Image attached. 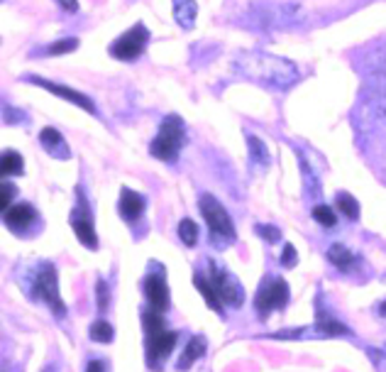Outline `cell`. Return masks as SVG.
Segmentation results:
<instances>
[{
    "label": "cell",
    "instance_id": "836d02e7",
    "mask_svg": "<svg viewBox=\"0 0 386 372\" xmlns=\"http://www.w3.org/2000/svg\"><path fill=\"white\" fill-rule=\"evenodd\" d=\"M379 311H382V316H386V301H384L382 306H379Z\"/></svg>",
    "mask_w": 386,
    "mask_h": 372
},
{
    "label": "cell",
    "instance_id": "4316f807",
    "mask_svg": "<svg viewBox=\"0 0 386 372\" xmlns=\"http://www.w3.org/2000/svg\"><path fill=\"white\" fill-rule=\"evenodd\" d=\"M313 218L320 223V226H325V228H332L335 226V213L330 211V206H315L313 208Z\"/></svg>",
    "mask_w": 386,
    "mask_h": 372
},
{
    "label": "cell",
    "instance_id": "5bb4252c",
    "mask_svg": "<svg viewBox=\"0 0 386 372\" xmlns=\"http://www.w3.org/2000/svg\"><path fill=\"white\" fill-rule=\"evenodd\" d=\"M34 218H37V213H34V208L30 203H15V206H10V208L5 211V223H8L13 231L27 228Z\"/></svg>",
    "mask_w": 386,
    "mask_h": 372
},
{
    "label": "cell",
    "instance_id": "7402d4cb",
    "mask_svg": "<svg viewBox=\"0 0 386 372\" xmlns=\"http://www.w3.org/2000/svg\"><path fill=\"white\" fill-rule=\"evenodd\" d=\"M178 238L183 240V245L193 248V245L198 243V226H195L191 218H183L178 223Z\"/></svg>",
    "mask_w": 386,
    "mask_h": 372
},
{
    "label": "cell",
    "instance_id": "d6a6232c",
    "mask_svg": "<svg viewBox=\"0 0 386 372\" xmlns=\"http://www.w3.org/2000/svg\"><path fill=\"white\" fill-rule=\"evenodd\" d=\"M59 3H61V8L68 10V13H76V8H78L76 0H59Z\"/></svg>",
    "mask_w": 386,
    "mask_h": 372
},
{
    "label": "cell",
    "instance_id": "6da1fadb",
    "mask_svg": "<svg viewBox=\"0 0 386 372\" xmlns=\"http://www.w3.org/2000/svg\"><path fill=\"white\" fill-rule=\"evenodd\" d=\"M235 64L247 79L267 86V89H289L298 81L296 64L281 56L267 54V51H242Z\"/></svg>",
    "mask_w": 386,
    "mask_h": 372
},
{
    "label": "cell",
    "instance_id": "9a60e30c",
    "mask_svg": "<svg viewBox=\"0 0 386 372\" xmlns=\"http://www.w3.org/2000/svg\"><path fill=\"white\" fill-rule=\"evenodd\" d=\"M195 13H198V5L193 0H174V17L183 30H193Z\"/></svg>",
    "mask_w": 386,
    "mask_h": 372
},
{
    "label": "cell",
    "instance_id": "9c48e42d",
    "mask_svg": "<svg viewBox=\"0 0 386 372\" xmlns=\"http://www.w3.org/2000/svg\"><path fill=\"white\" fill-rule=\"evenodd\" d=\"M71 226H73V233H76V238L81 240V245H86L88 250H96L98 248L96 228H93V221H91L88 208H76V211H73Z\"/></svg>",
    "mask_w": 386,
    "mask_h": 372
},
{
    "label": "cell",
    "instance_id": "8fae6325",
    "mask_svg": "<svg viewBox=\"0 0 386 372\" xmlns=\"http://www.w3.org/2000/svg\"><path fill=\"white\" fill-rule=\"evenodd\" d=\"M176 346V333L174 331H161V333H154V336H147V358L149 363H154L161 358H166Z\"/></svg>",
    "mask_w": 386,
    "mask_h": 372
},
{
    "label": "cell",
    "instance_id": "83f0119b",
    "mask_svg": "<svg viewBox=\"0 0 386 372\" xmlns=\"http://www.w3.org/2000/svg\"><path fill=\"white\" fill-rule=\"evenodd\" d=\"M13 193H15L13 184H3V193H0V208H3V211H8V208H10V201H13Z\"/></svg>",
    "mask_w": 386,
    "mask_h": 372
},
{
    "label": "cell",
    "instance_id": "1f68e13d",
    "mask_svg": "<svg viewBox=\"0 0 386 372\" xmlns=\"http://www.w3.org/2000/svg\"><path fill=\"white\" fill-rule=\"evenodd\" d=\"M86 372H106V365H103L101 360H91L88 368H86Z\"/></svg>",
    "mask_w": 386,
    "mask_h": 372
},
{
    "label": "cell",
    "instance_id": "d4e9b609",
    "mask_svg": "<svg viewBox=\"0 0 386 372\" xmlns=\"http://www.w3.org/2000/svg\"><path fill=\"white\" fill-rule=\"evenodd\" d=\"M145 331L147 336H154V333H161L164 331V318H161V311H145Z\"/></svg>",
    "mask_w": 386,
    "mask_h": 372
},
{
    "label": "cell",
    "instance_id": "7a4b0ae2",
    "mask_svg": "<svg viewBox=\"0 0 386 372\" xmlns=\"http://www.w3.org/2000/svg\"><path fill=\"white\" fill-rule=\"evenodd\" d=\"M181 147H183V120L178 116H166L159 128V135L152 140L149 152H152V157L169 162V159L176 157Z\"/></svg>",
    "mask_w": 386,
    "mask_h": 372
},
{
    "label": "cell",
    "instance_id": "f546056e",
    "mask_svg": "<svg viewBox=\"0 0 386 372\" xmlns=\"http://www.w3.org/2000/svg\"><path fill=\"white\" fill-rule=\"evenodd\" d=\"M96 296H98V306L101 308H108V287H106V282H98V287H96Z\"/></svg>",
    "mask_w": 386,
    "mask_h": 372
},
{
    "label": "cell",
    "instance_id": "484cf974",
    "mask_svg": "<svg viewBox=\"0 0 386 372\" xmlns=\"http://www.w3.org/2000/svg\"><path fill=\"white\" fill-rule=\"evenodd\" d=\"M78 47V39L76 37H68V39H61V42H54L47 47V54L49 56H56V54H68V51H73Z\"/></svg>",
    "mask_w": 386,
    "mask_h": 372
},
{
    "label": "cell",
    "instance_id": "603a6c76",
    "mask_svg": "<svg viewBox=\"0 0 386 372\" xmlns=\"http://www.w3.org/2000/svg\"><path fill=\"white\" fill-rule=\"evenodd\" d=\"M22 174V157L17 152H5L3 154V176H15Z\"/></svg>",
    "mask_w": 386,
    "mask_h": 372
},
{
    "label": "cell",
    "instance_id": "277c9868",
    "mask_svg": "<svg viewBox=\"0 0 386 372\" xmlns=\"http://www.w3.org/2000/svg\"><path fill=\"white\" fill-rule=\"evenodd\" d=\"M34 294H37L44 304H49V308L56 316H64L66 313V306L59 296V284H56V270L51 265H42L37 279H34Z\"/></svg>",
    "mask_w": 386,
    "mask_h": 372
},
{
    "label": "cell",
    "instance_id": "d6986e66",
    "mask_svg": "<svg viewBox=\"0 0 386 372\" xmlns=\"http://www.w3.org/2000/svg\"><path fill=\"white\" fill-rule=\"evenodd\" d=\"M320 328L322 336H345L347 333V326H342L340 321H335V318H330L325 311H320V318L318 323H315Z\"/></svg>",
    "mask_w": 386,
    "mask_h": 372
},
{
    "label": "cell",
    "instance_id": "5b68a950",
    "mask_svg": "<svg viewBox=\"0 0 386 372\" xmlns=\"http://www.w3.org/2000/svg\"><path fill=\"white\" fill-rule=\"evenodd\" d=\"M149 39V32L145 25H135L132 30H128L123 37H118L115 42L111 44V56L115 59H123V61H132L142 54Z\"/></svg>",
    "mask_w": 386,
    "mask_h": 372
},
{
    "label": "cell",
    "instance_id": "2e32d148",
    "mask_svg": "<svg viewBox=\"0 0 386 372\" xmlns=\"http://www.w3.org/2000/svg\"><path fill=\"white\" fill-rule=\"evenodd\" d=\"M203 353H205V338H203V336H193V338L186 343V351H183V356L178 358V370H188L195 360L203 356Z\"/></svg>",
    "mask_w": 386,
    "mask_h": 372
},
{
    "label": "cell",
    "instance_id": "f1b7e54d",
    "mask_svg": "<svg viewBox=\"0 0 386 372\" xmlns=\"http://www.w3.org/2000/svg\"><path fill=\"white\" fill-rule=\"evenodd\" d=\"M296 260H298V255H296V250H293V245H286L284 255H281V265H284V267H293V265H296Z\"/></svg>",
    "mask_w": 386,
    "mask_h": 372
},
{
    "label": "cell",
    "instance_id": "ba28073f",
    "mask_svg": "<svg viewBox=\"0 0 386 372\" xmlns=\"http://www.w3.org/2000/svg\"><path fill=\"white\" fill-rule=\"evenodd\" d=\"M27 81L34 84V86H39V89H44V91H49V94L59 96V99H66L68 103H73V106L83 108L86 113H96L93 101H91L88 96L81 94V91H73V89H68V86L51 84V81H47V79H39V76H30V79H27Z\"/></svg>",
    "mask_w": 386,
    "mask_h": 372
},
{
    "label": "cell",
    "instance_id": "cb8c5ba5",
    "mask_svg": "<svg viewBox=\"0 0 386 372\" xmlns=\"http://www.w3.org/2000/svg\"><path fill=\"white\" fill-rule=\"evenodd\" d=\"M88 333L96 343H111L113 341V326L108 321H96L93 326H91Z\"/></svg>",
    "mask_w": 386,
    "mask_h": 372
},
{
    "label": "cell",
    "instance_id": "ffe728a7",
    "mask_svg": "<svg viewBox=\"0 0 386 372\" xmlns=\"http://www.w3.org/2000/svg\"><path fill=\"white\" fill-rule=\"evenodd\" d=\"M247 142H250L252 162H255L257 167H267V164H269V154H267V147H264V142L259 140V137H255V135L247 137Z\"/></svg>",
    "mask_w": 386,
    "mask_h": 372
},
{
    "label": "cell",
    "instance_id": "30bf717a",
    "mask_svg": "<svg viewBox=\"0 0 386 372\" xmlns=\"http://www.w3.org/2000/svg\"><path fill=\"white\" fill-rule=\"evenodd\" d=\"M145 294L154 311H166L169 308V287H166L161 274H149L145 279Z\"/></svg>",
    "mask_w": 386,
    "mask_h": 372
},
{
    "label": "cell",
    "instance_id": "ac0fdd59",
    "mask_svg": "<svg viewBox=\"0 0 386 372\" xmlns=\"http://www.w3.org/2000/svg\"><path fill=\"white\" fill-rule=\"evenodd\" d=\"M327 260H330L332 265H335L337 270H342V272H350V270H352V265H355V255L340 243L330 245V250H327Z\"/></svg>",
    "mask_w": 386,
    "mask_h": 372
},
{
    "label": "cell",
    "instance_id": "8992f818",
    "mask_svg": "<svg viewBox=\"0 0 386 372\" xmlns=\"http://www.w3.org/2000/svg\"><path fill=\"white\" fill-rule=\"evenodd\" d=\"M286 301H289V287H286L284 279H269V282L259 289L255 299V308L262 316H269L274 308H284Z\"/></svg>",
    "mask_w": 386,
    "mask_h": 372
},
{
    "label": "cell",
    "instance_id": "e0dca14e",
    "mask_svg": "<svg viewBox=\"0 0 386 372\" xmlns=\"http://www.w3.org/2000/svg\"><path fill=\"white\" fill-rule=\"evenodd\" d=\"M193 282H195V289L200 291V294L205 296V304H208L213 311H218V313H223V304H220V294H218V289H215V284L208 282V279L203 277V274H195L193 277Z\"/></svg>",
    "mask_w": 386,
    "mask_h": 372
},
{
    "label": "cell",
    "instance_id": "4fadbf2b",
    "mask_svg": "<svg viewBox=\"0 0 386 372\" xmlns=\"http://www.w3.org/2000/svg\"><path fill=\"white\" fill-rule=\"evenodd\" d=\"M39 142H42V147L51 154V157L68 159V147H66V142H64V137H61L59 130L44 128L42 133H39Z\"/></svg>",
    "mask_w": 386,
    "mask_h": 372
},
{
    "label": "cell",
    "instance_id": "3957f363",
    "mask_svg": "<svg viewBox=\"0 0 386 372\" xmlns=\"http://www.w3.org/2000/svg\"><path fill=\"white\" fill-rule=\"evenodd\" d=\"M200 213H203L205 223L210 226L213 238H235V228L225 206L218 201V198H213L210 193L200 196Z\"/></svg>",
    "mask_w": 386,
    "mask_h": 372
},
{
    "label": "cell",
    "instance_id": "44dd1931",
    "mask_svg": "<svg viewBox=\"0 0 386 372\" xmlns=\"http://www.w3.org/2000/svg\"><path fill=\"white\" fill-rule=\"evenodd\" d=\"M335 206L340 211H342L347 218H360V203L355 201V196H350V193H337V198H335Z\"/></svg>",
    "mask_w": 386,
    "mask_h": 372
},
{
    "label": "cell",
    "instance_id": "7c38bea8",
    "mask_svg": "<svg viewBox=\"0 0 386 372\" xmlns=\"http://www.w3.org/2000/svg\"><path fill=\"white\" fill-rule=\"evenodd\" d=\"M142 211H145V196H140L132 188H123L120 191V213H123V218L137 221L142 216Z\"/></svg>",
    "mask_w": 386,
    "mask_h": 372
},
{
    "label": "cell",
    "instance_id": "4dcf8cb0",
    "mask_svg": "<svg viewBox=\"0 0 386 372\" xmlns=\"http://www.w3.org/2000/svg\"><path fill=\"white\" fill-rule=\"evenodd\" d=\"M257 233H259V236L267 238L269 243H276V240H279V236H281V233L276 231V228H269V226H257Z\"/></svg>",
    "mask_w": 386,
    "mask_h": 372
},
{
    "label": "cell",
    "instance_id": "52a82bcc",
    "mask_svg": "<svg viewBox=\"0 0 386 372\" xmlns=\"http://www.w3.org/2000/svg\"><path fill=\"white\" fill-rule=\"evenodd\" d=\"M210 282L215 284L218 294H220V299L225 301V304L238 306V308L242 306V301H245V291H242L240 282H235L225 270H220V267L213 265L210 267Z\"/></svg>",
    "mask_w": 386,
    "mask_h": 372
}]
</instances>
